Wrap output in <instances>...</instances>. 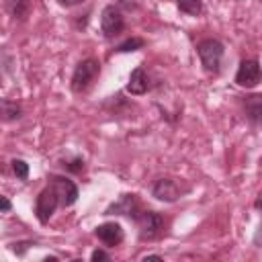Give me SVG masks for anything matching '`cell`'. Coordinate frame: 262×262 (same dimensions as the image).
I'll list each match as a JSON object with an SVG mask.
<instances>
[{"instance_id": "cell-1", "label": "cell", "mask_w": 262, "mask_h": 262, "mask_svg": "<svg viewBox=\"0 0 262 262\" xmlns=\"http://www.w3.org/2000/svg\"><path fill=\"white\" fill-rule=\"evenodd\" d=\"M196 51L203 61V68L211 74H217L221 66V57H223V43L217 39H203L196 45Z\"/></svg>"}, {"instance_id": "cell-2", "label": "cell", "mask_w": 262, "mask_h": 262, "mask_svg": "<svg viewBox=\"0 0 262 262\" xmlns=\"http://www.w3.org/2000/svg\"><path fill=\"white\" fill-rule=\"evenodd\" d=\"M98 74H100V63H98L96 59L88 57V59L80 61V63L76 66L74 74H72V90H74V92H84V90L94 82V78H96Z\"/></svg>"}, {"instance_id": "cell-3", "label": "cell", "mask_w": 262, "mask_h": 262, "mask_svg": "<svg viewBox=\"0 0 262 262\" xmlns=\"http://www.w3.org/2000/svg\"><path fill=\"white\" fill-rule=\"evenodd\" d=\"M139 223V235L141 239H154L160 235L164 227V217L156 211H141L139 217L135 219Z\"/></svg>"}, {"instance_id": "cell-4", "label": "cell", "mask_w": 262, "mask_h": 262, "mask_svg": "<svg viewBox=\"0 0 262 262\" xmlns=\"http://www.w3.org/2000/svg\"><path fill=\"white\" fill-rule=\"evenodd\" d=\"M188 188H182L178 180L174 178H160L156 180L154 188H151V194L158 199V201H166V203H172V201H178Z\"/></svg>"}, {"instance_id": "cell-5", "label": "cell", "mask_w": 262, "mask_h": 262, "mask_svg": "<svg viewBox=\"0 0 262 262\" xmlns=\"http://www.w3.org/2000/svg\"><path fill=\"white\" fill-rule=\"evenodd\" d=\"M57 205H59V199H57L55 190H53L51 186H49V188H43V190L39 192L37 205H35V213H37L39 221H41V223H47L49 217L55 213Z\"/></svg>"}, {"instance_id": "cell-6", "label": "cell", "mask_w": 262, "mask_h": 262, "mask_svg": "<svg viewBox=\"0 0 262 262\" xmlns=\"http://www.w3.org/2000/svg\"><path fill=\"white\" fill-rule=\"evenodd\" d=\"M260 82V63L258 59H244L235 74V84L242 88H254Z\"/></svg>"}, {"instance_id": "cell-7", "label": "cell", "mask_w": 262, "mask_h": 262, "mask_svg": "<svg viewBox=\"0 0 262 262\" xmlns=\"http://www.w3.org/2000/svg\"><path fill=\"white\" fill-rule=\"evenodd\" d=\"M100 27H102V33L106 37L119 35L125 29V20H123V14L119 12V8H115L113 4L111 6H104V10L100 14Z\"/></svg>"}, {"instance_id": "cell-8", "label": "cell", "mask_w": 262, "mask_h": 262, "mask_svg": "<svg viewBox=\"0 0 262 262\" xmlns=\"http://www.w3.org/2000/svg\"><path fill=\"white\" fill-rule=\"evenodd\" d=\"M51 188L55 190L57 199H59V205L63 207H70L76 203L78 199V188L72 180L63 178V176H51Z\"/></svg>"}, {"instance_id": "cell-9", "label": "cell", "mask_w": 262, "mask_h": 262, "mask_svg": "<svg viewBox=\"0 0 262 262\" xmlns=\"http://www.w3.org/2000/svg\"><path fill=\"white\" fill-rule=\"evenodd\" d=\"M127 215V217H133L137 219L141 209H139V201L135 199V194H121V199L117 203H113L104 215Z\"/></svg>"}, {"instance_id": "cell-10", "label": "cell", "mask_w": 262, "mask_h": 262, "mask_svg": "<svg viewBox=\"0 0 262 262\" xmlns=\"http://www.w3.org/2000/svg\"><path fill=\"white\" fill-rule=\"evenodd\" d=\"M96 237L106 246H117L123 242V229L119 223L108 221V223H102L96 227Z\"/></svg>"}, {"instance_id": "cell-11", "label": "cell", "mask_w": 262, "mask_h": 262, "mask_svg": "<svg viewBox=\"0 0 262 262\" xmlns=\"http://www.w3.org/2000/svg\"><path fill=\"white\" fill-rule=\"evenodd\" d=\"M147 88H149L147 74H145V70L139 66V68H135V70L131 72L129 82H127V90H129L131 94H143V92H147Z\"/></svg>"}, {"instance_id": "cell-12", "label": "cell", "mask_w": 262, "mask_h": 262, "mask_svg": "<svg viewBox=\"0 0 262 262\" xmlns=\"http://www.w3.org/2000/svg\"><path fill=\"white\" fill-rule=\"evenodd\" d=\"M20 115H23V108L18 102L0 98V121H16L20 119Z\"/></svg>"}, {"instance_id": "cell-13", "label": "cell", "mask_w": 262, "mask_h": 262, "mask_svg": "<svg viewBox=\"0 0 262 262\" xmlns=\"http://www.w3.org/2000/svg\"><path fill=\"white\" fill-rule=\"evenodd\" d=\"M8 12L14 16V18H25L29 14V8H31V2L29 0H8Z\"/></svg>"}, {"instance_id": "cell-14", "label": "cell", "mask_w": 262, "mask_h": 262, "mask_svg": "<svg viewBox=\"0 0 262 262\" xmlns=\"http://www.w3.org/2000/svg\"><path fill=\"white\" fill-rule=\"evenodd\" d=\"M260 111H262L260 96H258V94L250 96V98L246 100V113H248V117L252 119V123H258V119H260Z\"/></svg>"}, {"instance_id": "cell-15", "label": "cell", "mask_w": 262, "mask_h": 262, "mask_svg": "<svg viewBox=\"0 0 262 262\" xmlns=\"http://www.w3.org/2000/svg\"><path fill=\"white\" fill-rule=\"evenodd\" d=\"M176 4L182 12H186L190 16H196V14L203 12V2L201 0H176Z\"/></svg>"}, {"instance_id": "cell-16", "label": "cell", "mask_w": 262, "mask_h": 262, "mask_svg": "<svg viewBox=\"0 0 262 262\" xmlns=\"http://www.w3.org/2000/svg\"><path fill=\"white\" fill-rule=\"evenodd\" d=\"M141 47H143V39H139V37H131V39L123 41V43L117 47V51H121V53H129V51H137V49H141Z\"/></svg>"}, {"instance_id": "cell-17", "label": "cell", "mask_w": 262, "mask_h": 262, "mask_svg": "<svg viewBox=\"0 0 262 262\" xmlns=\"http://www.w3.org/2000/svg\"><path fill=\"white\" fill-rule=\"evenodd\" d=\"M12 170H14V174L20 180H27L29 178V164L25 160H12Z\"/></svg>"}, {"instance_id": "cell-18", "label": "cell", "mask_w": 262, "mask_h": 262, "mask_svg": "<svg viewBox=\"0 0 262 262\" xmlns=\"http://www.w3.org/2000/svg\"><path fill=\"white\" fill-rule=\"evenodd\" d=\"M90 260H92V262H98V260H111V256H108L104 250H94L92 256H90Z\"/></svg>"}, {"instance_id": "cell-19", "label": "cell", "mask_w": 262, "mask_h": 262, "mask_svg": "<svg viewBox=\"0 0 262 262\" xmlns=\"http://www.w3.org/2000/svg\"><path fill=\"white\" fill-rule=\"evenodd\" d=\"M82 168H84V160L82 158H76L74 162L68 164V170H72V172H80Z\"/></svg>"}, {"instance_id": "cell-20", "label": "cell", "mask_w": 262, "mask_h": 262, "mask_svg": "<svg viewBox=\"0 0 262 262\" xmlns=\"http://www.w3.org/2000/svg\"><path fill=\"white\" fill-rule=\"evenodd\" d=\"M10 209H12V203L6 196L0 194V211H10Z\"/></svg>"}, {"instance_id": "cell-21", "label": "cell", "mask_w": 262, "mask_h": 262, "mask_svg": "<svg viewBox=\"0 0 262 262\" xmlns=\"http://www.w3.org/2000/svg\"><path fill=\"white\" fill-rule=\"evenodd\" d=\"M18 246H20V248H12V250H14L16 254H23V252H25V250H27L29 246H33V242H20Z\"/></svg>"}, {"instance_id": "cell-22", "label": "cell", "mask_w": 262, "mask_h": 262, "mask_svg": "<svg viewBox=\"0 0 262 262\" xmlns=\"http://www.w3.org/2000/svg\"><path fill=\"white\" fill-rule=\"evenodd\" d=\"M59 4H63V6H74V4H80V2H84V0H57Z\"/></svg>"}, {"instance_id": "cell-23", "label": "cell", "mask_w": 262, "mask_h": 262, "mask_svg": "<svg viewBox=\"0 0 262 262\" xmlns=\"http://www.w3.org/2000/svg\"><path fill=\"white\" fill-rule=\"evenodd\" d=\"M143 260H162V256H158V254H147V256H143Z\"/></svg>"}]
</instances>
